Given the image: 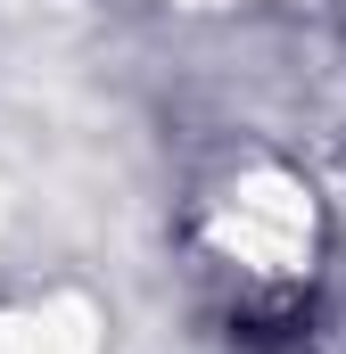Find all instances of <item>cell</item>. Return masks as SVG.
I'll return each mask as SVG.
<instances>
[{
	"mask_svg": "<svg viewBox=\"0 0 346 354\" xmlns=\"http://www.w3.org/2000/svg\"><path fill=\"white\" fill-rule=\"evenodd\" d=\"M231 346H248V354H297L305 346V313H239V322H231Z\"/></svg>",
	"mask_w": 346,
	"mask_h": 354,
	"instance_id": "6da1fadb",
	"label": "cell"
}]
</instances>
